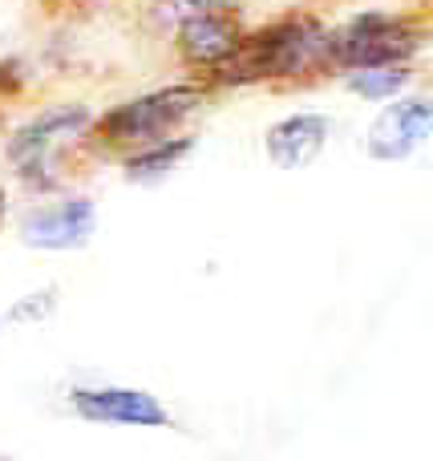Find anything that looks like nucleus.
I'll use <instances>...</instances> for the list:
<instances>
[{"label":"nucleus","mask_w":433,"mask_h":461,"mask_svg":"<svg viewBox=\"0 0 433 461\" xmlns=\"http://www.w3.org/2000/svg\"><path fill=\"white\" fill-rule=\"evenodd\" d=\"M191 154V138H170V142H150V150L138 154V158H130V178H138V183H146V178H162L167 170H175L178 158H186Z\"/></svg>","instance_id":"9b49d317"},{"label":"nucleus","mask_w":433,"mask_h":461,"mask_svg":"<svg viewBox=\"0 0 433 461\" xmlns=\"http://www.w3.org/2000/svg\"><path fill=\"white\" fill-rule=\"evenodd\" d=\"M94 223H97L94 203L69 199V203H57V207L32 211L21 223V239L29 247H41V251H69V247H81L94 235Z\"/></svg>","instance_id":"423d86ee"},{"label":"nucleus","mask_w":433,"mask_h":461,"mask_svg":"<svg viewBox=\"0 0 433 461\" xmlns=\"http://www.w3.org/2000/svg\"><path fill=\"white\" fill-rule=\"evenodd\" d=\"M429 134H433V102L405 97V102H393L389 110L377 113V122L369 126V138H365V150L377 162H401Z\"/></svg>","instance_id":"20e7f679"},{"label":"nucleus","mask_w":433,"mask_h":461,"mask_svg":"<svg viewBox=\"0 0 433 461\" xmlns=\"http://www.w3.org/2000/svg\"><path fill=\"white\" fill-rule=\"evenodd\" d=\"M405 86H410V69H405L401 61L397 65H369V69H356L353 77H348V89L361 97H373V102L401 94Z\"/></svg>","instance_id":"9d476101"},{"label":"nucleus","mask_w":433,"mask_h":461,"mask_svg":"<svg viewBox=\"0 0 433 461\" xmlns=\"http://www.w3.org/2000/svg\"><path fill=\"white\" fill-rule=\"evenodd\" d=\"M320 41H324V32L312 21H284V24L256 32V37L239 41L219 65H223L227 81L292 77V73H300L320 53Z\"/></svg>","instance_id":"f257e3e1"},{"label":"nucleus","mask_w":433,"mask_h":461,"mask_svg":"<svg viewBox=\"0 0 433 461\" xmlns=\"http://www.w3.org/2000/svg\"><path fill=\"white\" fill-rule=\"evenodd\" d=\"M86 122H89V113L81 110V105L49 110V113H41L37 122H29V126L13 138L8 154H13V162L24 170V175H37V167L45 162L49 146L61 142V138H69V134H77V130H86Z\"/></svg>","instance_id":"6e6552de"},{"label":"nucleus","mask_w":433,"mask_h":461,"mask_svg":"<svg viewBox=\"0 0 433 461\" xmlns=\"http://www.w3.org/2000/svg\"><path fill=\"white\" fill-rule=\"evenodd\" d=\"M199 105V89L191 86H170V89H158V94H146L138 102H126L118 105L113 113H105L97 134L105 138L110 146H122V142H158L175 122H183L186 113Z\"/></svg>","instance_id":"7ed1b4c3"},{"label":"nucleus","mask_w":433,"mask_h":461,"mask_svg":"<svg viewBox=\"0 0 433 461\" xmlns=\"http://www.w3.org/2000/svg\"><path fill=\"white\" fill-rule=\"evenodd\" d=\"M0 207H5V199H0Z\"/></svg>","instance_id":"ddd939ff"},{"label":"nucleus","mask_w":433,"mask_h":461,"mask_svg":"<svg viewBox=\"0 0 433 461\" xmlns=\"http://www.w3.org/2000/svg\"><path fill=\"white\" fill-rule=\"evenodd\" d=\"M324 142H329V118L320 113H296L284 118L267 130V158L280 170H304L308 162L320 158Z\"/></svg>","instance_id":"0eeeda50"},{"label":"nucleus","mask_w":433,"mask_h":461,"mask_svg":"<svg viewBox=\"0 0 433 461\" xmlns=\"http://www.w3.org/2000/svg\"><path fill=\"white\" fill-rule=\"evenodd\" d=\"M421 45V32L393 21L385 13H365L356 21L340 24L337 32L320 41V53L345 69H369V65H397L413 57Z\"/></svg>","instance_id":"f03ea898"},{"label":"nucleus","mask_w":433,"mask_h":461,"mask_svg":"<svg viewBox=\"0 0 433 461\" xmlns=\"http://www.w3.org/2000/svg\"><path fill=\"white\" fill-rule=\"evenodd\" d=\"M178 41H183V53L191 61L203 65H219L235 45H239V32L227 16L219 13H199V16H186L183 29H178Z\"/></svg>","instance_id":"1a4fd4ad"},{"label":"nucleus","mask_w":433,"mask_h":461,"mask_svg":"<svg viewBox=\"0 0 433 461\" xmlns=\"http://www.w3.org/2000/svg\"><path fill=\"white\" fill-rule=\"evenodd\" d=\"M223 0H170V16L186 21V16H199V13H215Z\"/></svg>","instance_id":"f8f14e48"},{"label":"nucleus","mask_w":433,"mask_h":461,"mask_svg":"<svg viewBox=\"0 0 433 461\" xmlns=\"http://www.w3.org/2000/svg\"><path fill=\"white\" fill-rule=\"evenodd\" d=\"M73 409L86 421H102V425H146V429L170 425V413L142 389H77L73 393Z\"/></svg>","instance_id":"39448f33"}]
</instances>
